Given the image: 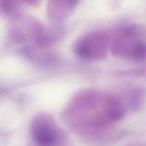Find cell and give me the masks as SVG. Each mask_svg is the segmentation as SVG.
I'll return each instance as SVG.
<instances>
[{"label":"cell","mask_w":146,"mask_h":146,"mask_svg":"<svg viewBox=\"0 0 146 146\" xmlns=\"http://www.w3.org/2000/svg\"><path fill=\"white\" fill-rule=\"evenodd\" d=\"M110 51L125 59L135 61L143 59L146 55V46L139 27L128 26L115 32Z\"/></svg>","instance_id":"2"},{"label":"cell","mask_w":146,"mask_h":146,"mask_svg":"<svg viewBox=\"0 0 146 146\" xmlns=\"http://www.w3.org/2000/svg\"><path fill=\"white\" fill-rule=\"evenodd\" d=\"M73 105L67 121L76 133L85 138L121 119L126 110L119 98L98 91L83 92Z\"/></svg>","instance_id":"1"},{"label":"cell","mask_w":146,"mask_h":146,"mask_svg":"<svg viewBox=\"0 0 146 146\" xmlns=\"http://www.w3.org/2000/svg\"><path fill=\"white\" fill-rule=\"evenodd\" d=\"M113 34L104 30L91 32L76 43L75 52L81 57L87 59H103L110 51Z\"/></svg>","instance_id":"3"},{"label":"cell","mask_w":146,"mask_h":146,"mask_svg":"<svg viewBox=\"0 0 146 146\" xmlns=\"http://www.w3.org/2000/svg\"><path fill=\"white\" fill-rule=\"evenodd\" d=\"M30 132L33 139L39 146L70 145L65 133L46 115H39L34 119L31 123Z\"/></svg>","instance_id":"4"},{"label":"cell","mask_w":146,"mask_h":146,"mask_svg":"<svg viewBox=\"0 0 146 146\" xmlns=\"http://www.w3.org/2000/svg\"><path fill=\"white\" fill-rule=\"evenodd\" d=\"M131 146H140V145H131Z\"/></svg>","instance_id":"5"}]
</instances>
